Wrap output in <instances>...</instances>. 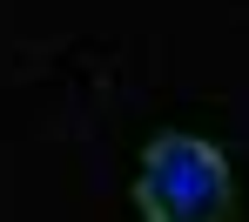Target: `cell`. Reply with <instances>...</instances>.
<instances>
[{
	"mask_svg": "<svg viewBox=\"0 0 249 222\" xmlns=\"http://www.w3.org/2000/svg\"><path fill=\"white\" fill-rule=\"evenodd\" d=\"M135 202L148 222H222L229 216V162L196 135H155L142 155Z\"/></svg>",
	"mask_w": 249,
	"mask_h": 222,
	"instance_id": "cell-1",
	"label": "cell"
}]
</instances>
